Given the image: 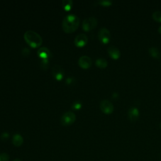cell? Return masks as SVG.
I'll return each instance as SVG.
<instances>
[{
  "instance_id": "9c48e42d",
  "label": "cell",
  "mask_w": 161,
  "mask_h": 161,
  "mask_svg": "<svg viewBox=\"0 0 161 161\" xmlns=\"http://www.w3.org/2000/svg\"><path fill=\"white\" fill-rule=\"evenodd\" d=\"M87 40L88 38L86 34L79 33L75 36L74 39V43L77 47H83L87 43Z\"/></svg>"
},
{
  "instance_id": "4fadbf2b",
  "label": "cell",
  "mask_w": 161,
  "mask_h": 161,
  "mask_svg": "<svg viewBox=\"0 0 161 161\" xmlns=\"http://www.w3.org/2000/svg\"><path fill=\"white\" fill-rule=\"evenodd\" d=\"M12 142L14 145H15L16 147H19V146L21 145V144L23 142V137L21 136V135H19L18 133H16L13 136Z\"/></svg>"
},
{
  "instance_id": "7c38bea8",
  "label": "cell",
  "mask_w": 161,
  "mask_h": 161,
  "mask_svg": "<svg viewBox=\"0 0 161 161\" xmlns=\"http://www.w3.org/2000/svg\"><path fill=\"white\" fill-rule=\"evenodd\" d=\"M38 55L42 58H48L51 55V52L49 49L45 47H40L37 51Z\"/></svg>"
},
{
  "instance_id": "cb8c5ba5",
  "label": "cell",
  "mask_w": 161,
  "mask_h": 161,
  "mask_svg": "<svg viewBox=\"0 0 161 161\" xmlns=\"http://www.w3.org/2000/svg\"><path fill=\"white\" fill-rule=\"evenodd\" d=\"M13 161H21V160H19V159H18V158H16V159H14Z\"/></svg>"
},
{
  "instance_id": "ffe728a7",
  "label": "cell",
  "mask_w": 161,
  "mask_h": 161,
  "mask_svg": "<svg viewBox=\"0 0 161 161\" xmlns=\"http://www.w3.org/2000/svg\"><path fill=\"white\" fill-rule=\"evenodd\" d=\"M100 5L104 6H109L112 4V1L109 0H100L97 2Z\"/></svg>"
},
{
  "instance_id": "ba28073f",
  "label": "cell",
  "mask_w": 161,
  "mask_h": 161,
  "mask_svg": "<svg viewBox=\"0 0 161 161\" xmlns=\"http://www.w3.org/2000/svg\"><path fill=\"white\" fill-rule=\"evenodd\" d=\"M78 64L82 68L87 69L91 67L92 64V60L87 55H82L79 58Z\"/></svg>"
},
{
  "instance_id": "8fae6325",
  "label": "cell",
  "mask_w": 161,
  "mask_h": 161,
  "mask_svg": "<svg viewBox=\"0 0 161 161\" xmlns=\"http://www.w3.org/2000/svg\"><path fill=\"white\" fill-rule=\"evenodd\" d=\"M108 54L109 55V56L113 58V59H114V60H116L118 58H119L120 55H121V53H120V52L119 50V49L118 48H116V47L114 46H109L108 47Z\"/></svg>"
},
{
  "instance_id": "d6986e66",
  "label": "cell",
  "mask_w": 161,
  "mask_h": 161,
  "mask_svg": "<svg viewBox=\"0 0 161 161\" xmlns=\"http://www.w3.org/2000/svg\"><path fill=\"white\" fill-rule=\"evenodd\" d=\"M40 65L42 69H46L48 67V58H42L40 62Z\"/></svg>"
},
{
  "instance_id": "52a82bcc",
  "label": "cell",
  "mask_w": 161,
  "mask_h": 161,
  "mask_svg": "<svg viewBox=\"0 0 161 161\" xmlns=\"http://www.w3.org/2000/svg\"><path fill=\"white\" fill-rule=\"evenodd\" d=\"M140 115V112L136 107H130L128 111V116L129 119L131 122H135L138 120Z\"/></svg>"
},
{
  "instance_id": "603a6c76",
  "label": "cell",
  "mask_w": 161,
  "mask_h": 161,
  "mask_svg": "<svg viewBox=\"0 0 161 161\" xmlns=\"http://www.w3.org/2000/svg\"><path fill=\"white\" fill-rule=\"evenodd\" d=\"M158 32L161 34V26H159V28H158Z\"/></svg>"
},
{
  "instance_id": "2e32d148",
  "label": "cell",
  "mask_w": 161,
  "mask_h": 161,
  "mask_svg": "<svg viewBox=\"0 0 161 161\" xmlns=\"http://www.w3.org/2000/svg\"><path fill=\"white\" fill-rule=\"evenodd\" d=\"M62 3L63 8L66 11H68V10H69L72 8L73 2L71 0H63Z\"/></svg>"
},
{
  "instance_id": "7402d4cb",
  "label": "cell",
  "mask_w": 161,
  "mask_h": 161,
  "mask_svg": "<svg viewBox=\"0 0 161 161\" xmlns=\"http://www.w3.org/2000/svg\"><path fill=\"white\" fill-rule=\"evenodd\" d=\"M74 82H75L74 77H69L66 79V82L68 84H74Z\"/></svg>"
},
{
  "instance_id": "e0dca14e",
  "label": "cell",
  "mask_w": 161,
  "mask_h": 161,
  "mask_svg": "<svg viewBox=\"0 0 161 161\" xmlns=\"http://www.w3.org/2000/svg\"><path fill=\"white\" fill-rule=\"evenodd\" d=\"M153 19L159 23H161V11H155L152 14Z\"/></svg>"
},
{
  "instance_id": "d4e9b609",
  "label": "cell",
  "mask_w": 161,
  "mask_h": 161,
  "mask_svg": "<svg viewBox=\"0 0 161 161\" xmlns=\"http://www.w3.org/2000/svg\"><path fill=\"white\" fill-rule=\"evenodd\" d=\"M160 129H161V123H160Z\"/></svg>"
},
{
  "instance_id": "5bb4252c",
  "label": "cell",
  "mask_w": 161,
  "mask_h": 161,
  "mask_svg": "<svg viewBox=\"0 0 161 161\" xmlns=\"http://www.w3.org/2000/svg\"><path fill=\"white\" fill-rule=\"evenodd\" d=\"M148 53L152 57L155 58H160L161 57V53L158 48L157 47H151L148 49Z\"/></svg>"
},
{
  "instance_id": "3957f363",
  "label": "cell",
  "mask_w": 161,
  "mask_h": 161,
  "mask_svg": "<svg viewBox=\"0 0 161 161\" xmlns=\"http://www.w3.org/2000/svg\"><path fill=\"white\" fill-rule=\"evenodd\" d=\"M76 119L75 114L72 111L65 112L61 116L60 122L62 125L69 126L72 124Z\"/></svg>"
},
{
  "instance_id": "5b68a950",
  "label": "cell",
  "mask_w": 161,
  "mask_h": 161,
  "mask_svg": "<svg viewBox=\"0 0 161 161\" xmlns=\"http://www.w3.org/2000/svg\"><path fill=\"white\" fill-rule=\"evenodd\" d=\"M98 38L103 43H108L111 38V34L108 29L106 28H102L98 32Z\"/></svg>"
},
{
  "instance_id": "8992f818",
  "label": "cell",
  "mask_w": 161,
  "mask_h": 161,
  "mask_svg": "<svg viewBox=\"0 0 161 161\" xmlns=\"http://www.w3.org/2000/svg\"><path fill=\"white\" fill-rule=\"evenodd\" d=\"M99 106L101 111L105 114H110L114 110V106L113 103L108 99L102 100Z\"/></svg>"
},
{
  "instance_id": "30bf717a",
  "label": "cell",
  "mask_w": 161,
  "mask_h": 161,
  "mask_svg": "<svg viewBox=\"0 0 161 161\" xmlns=\"http://www.w3.org/2000/svg\"><path fill=\"white\" fill-rule=\"evenodd\" d=\"M52 75L57 80H61L64 75V70L62 67L55 65L52 68Z\"/></svg>"
},
{
  "instance_id": "ac0fdd59",
  "label": "cell",
  "mask_w": 161,
  "mask_h": 161,
  "mask_svg": "<svg viewBox=\"0 0 161 161\" xmlns=\"http://www.w3.org/2000/svg\"><path fill=\"white\" fill-rule=\"evenodd\" d=\"M81 106H82V103L79 100L74 101L72 104V108L74 109H79L80 108Z\"/></svg>"
},
{
  "instance_id": "6da1fadb",
  "label": "cell",
  "mask_w": 161,
  "mask_h": 161,
  "mask_svg": "<svg viewBox=\"0 0 161 161\" xmlns=\"http://www.w3.org/2000/svg\"><path fill=\"white\" fill-rule=\"evenodd\" d=\"M79 18L74 14H67L62 20V28L66 33L74 32L79 26Z\"/></svg>"
},
{
  "instance_id": "277c9868",
  "label": "cell",
  "mask_w": 161,
  "mask_h": 161,
  "mask_svg": "<svg viewBox=\"0 0 161 161\" xmlns=\"http://www.w3.org/2000/svg\"><path fill=\"white\" fill-rule=\"evenodd\" d=\"M97 24V19L94 16L85 18L82 21V27L85 31H90L94 29Z\"/></svg>"
},
{
  "instance_id": "9a60e30c",
  "label": "cell",
  "mask_w": 161,
  "mask_h": 161,
  "mask_svg": "<svg viewBox=\"0 0 161 161\" xmlns=\"http://www.w3.org/2000/svg\"><path fill=\"white\" fill-rule=\"evenodd\" d=\"M96 65L99 68H105L108 65V62L105 58H99L96 60Z\"/></svg>"
},
{
  "instance_id": "44dd1931",
  "label": "cell",
  "mask_w": 161,
  "mask_h": 161,
  "mask_svg": "<svg viewBox=\"0 0 161 161\" xmlns=\"http://www.w3.org/2000/svg\"><path fill=\"white\" fill-rule=\"evenodd\" d=\"M9 160V155L6 153L0 154V161H8Z\"/></svg>"
},
{
  "instance_id": "7a4b0ae2",
  "label": "cell",
  "mask_w": 161,
  "mask_h": 161,
  "mask_svg": "<svg viewBox=\"0 0 161 161\" xmlns=\"http://www.w3.org/2000/svg\"><path fill=\"white\" fill-rule=\"evenodd\" d=\"M24 38L32 47H38L42 45L43 40L42 36L36 31L29 30L24 33Z\"/></svg>"
}]
</instances>
